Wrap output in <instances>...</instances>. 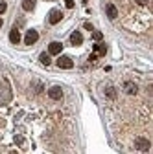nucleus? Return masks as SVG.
Returning a JSON list of instances; mask_svg holds the SVG:
<instances>
[{
  "label": "nucleus",
  "mask_w": 153,
  "mask_h": 154,
  "mask_svg": "<svg viewBox=\"0 0 153 154\" xmlns=\"http://www.w3.org/2000/svg\"><path fill=\"white\" fill-rule=\"evenodd\" d=\"M92 38H94V41H98V42H100L102 38H103V35H102L100 31H94V33H92Z\"/></svg>",
  "instance_id": "2eb2a0df"
},
{
  "label": "nucleus",
  "mask_w": 153,
  "mask_h": 154,
  "mask_svg": "<svg viewBox=\"0 0 153 154\" xmlns=\"http://www.w3.org/2000/svg\"><path fill=\"white\" fill-rule=\"evenodd\" d=\"M124 90L129 94V95H137V92H138V86L133 83V81H125L124 83Z\"/></svg>",
  "instance_id": "0eeeda50"
},
{
  "label": "nucleus",
  "mask_w": 153,
  "mask_h": 154,
  "mask_svg": "<svg viewBox=\"0 0 153 154\" xmlns=\"http://www.w3.org/2000/svg\"><path fill=\"white\" fill-rule=\"evenodd\" d=\"M57 66H59V68H63V70H70V68L74 66V63H72V59H70V57H67V55H61L59 59H57Z\"/></svg>",
  "instance_id": "f03ea898"
},
{
  "label": "nucleus",
  "mask_w": 153,
  "mask_h": 154,
  "mask_svg": "<svg viewBox=\"0 0 153 154\" xmlns=\"http://www.w3.org/2000/svg\"><path fill=\"white\" fill-rule=\"evenodd\" d=\"M0 28H2V18H0Z\"/></svg>",
  "instance_id": "6ab92c4d"
},
{
  "label": "nucleus",
  "mask_w": 153,
  "mask_h": 154,
  "mask_svg": "<svg viewBox=\"0 0 153 154\" xmlns=\"http://www.w3.org/2000/svg\"><path fill=\"white\" fill-rule=\"evenodd\" d=\"M61 18H63V13L59 9H52L50 15H48V22L50 24H57V22H61Z\"/></svg>",
  "instance_id": "20e7f679"
},
{
  "label": "nucleus",
  "mask_w": 153,
  "mask_h": 154,
  "mask_svg": "<svg viewBox=\"0 0 153 154\" xmlns=\"http://www.w3.org/2000/svg\"><path fill=\"white\" fill-rule=\"evenodd\" d=\"M22 8H24V11H33L35 9V0H22Z\"/></svg>",
  "instance_id": "9b49d317"
},
{
  "label": "nucleus",
  "mask_w": 153,
  "mask_h": 154,
  "mask_svg": "<svg viewBox=\"0 0 153 154\" xmlns=\"http://www.w3.org/2000/svg\"><path fill=\"white\" fill-rule=\"evenodd\" d=\"M94 51H96L98 55H105L107 48H105V44H96V46H94Z\"/></svg>",
  "instance_id": "4468645a"
},
{
  "label": "nucleus",
  "mask_w": 153,
  "mask_h": 154,
  "mask_svg": "<svg viewBox=\"0 0 153 154\" xmlns=\"http://www.w3.org/2000/svg\"><path fill=\"white\" fill-rule=\"evenodd\" d=\"M61 51H63V44H61V42L55 41V42H50V44H48V53H50V55H59Z\"/></svg>",
  "instance_id": "39448f33"
},
{
  "label": "nucleus",
  "mask_w": 153,
  "mask_h": 154,
  "mask_svg": "<svg viewBox=\"0 0 153 154\" xmlns=\"http://www.w3.org/2000/svg\"><path fill=\"white\" fill-rule=\"evenodd\" d=\"M65 6H67L68 9H72V8H74V0H65Z\"/></svg>",
  "instance_id": "f3484780"
},
{
  "label": "nucleus",
  "mask_w": 153,
  "mask_h": 154,
  "mask_svg": "<svg viewBox=\"0 0 153 154\" xmlns=\"http://www.w3.org/2000/svg\"><path fill=\"white\" fill-rule=\"evenodd\" d=\"M6 9H8V4L4 0H0V13H6Z\"/></svg>",
  "instance_id": "dca6fc26"
},
{
  "label": "nucleus",
  "mask_w": 153,
  "mask_h": 154,
  "mask_svg": "<svg viewBox=\"0 0 153 154\" xmlns=\"http://www.w3.org/2000/svg\"><path fill=\"white\" fill-rule=\"evenodd\" d=\"M135 147L138 149V150H149V147H151V143H149V140H146V138H138L137 141H135Z\"/></svg>",
  "instance_id": "423d86ee"
},
{
  "label": "nucleus",
  "mask_w": 153,
  "mask_h": 154,
  "mask_svg": "<svg viewBox=\"0 0 153 154\" xmlns=\"http://www.w3.org/2000/svg\"><path fill=\"white\" fill-rule=\"evenodd\" d=\"M135 2H137V4H138V6H146V4H148V2H149V0H135Z\"/></svg>",
  "instance_id": "a211bd4d"
},
{
  "label": "nucleus",
  "mask_w": 153,
  "mask_h": 154,
  "mask_svg": "<svg viewBox=\"0 0 153 154\" xmlns=\"http://www.w3.org/2000/svg\"><path fill=\"white\" fill-rule=\"evenodd\" d=\"M105 13H107V17L111 18V20L118 17V9H116V6H114V4H107L105 6Z\"/></svg>",
  "instance_id": "1a4fd4ad"
},
{
  "label": "nucleus",
  "mask_w": 153,
  "mask_h": 154,
  "mask_svg": "<svg viewBox=\"0 0 153 154\" xmlns=\"http://www.w3.org/2000/svg\"><path fill=\"white\" fill-rule=\"evenodd\" d=\"M105 95H107L109 99H116V90H114L112 86H107L105 88Z\"/></svg>",
  "instance_id": "ddd939ff"
},
{
  "label": "nucleus",
  "mask_w": 153,
  "mask_h": 154,
  "mask_svg": "<svg viewBox=\"0 0 153 154\" xmlns=\"http://www.w3.org/2000/svg\"><path fill=\"white\" fill-rule=\"evenodd\" d=\"M9 41H11L13 44H18V42H21V33H18L17 28H13V29L9 31Z\"/></svg>",
  "instance_id": "9d476101"
},
{
  "label": "nucleus",
  "mask_w": 153,
  "mask_h": 154,
  "mask_svg": "<svg viewBox=\"0 0 153 154\" xmlns=\"http://www.w3.org/2000/svg\"><path fill=\"white\" fill-rule=\"evenodd\" d=\"M39 61H41L44 66H50V63H52V61H50V53H46V51L41 53V55H39Z\"/></svg>",
  "instance_id": "f8f14e48"
},
{
  "label": "nucleus",
  "mask_w": 153,
  "mask_h": 154,
  "mask_svg": "<svg viewBox=\"0 0 153 154\" xmlns=\"http://www.w3.org/2000/svg\"><path fill=\"white\" fill-rule=\"evenodd\" d=\"M48 95H50V99L59 101V99L63 97V90H61V86H52V88L48 90Z\"/></svg>",
  "instance_id": "7ed1b4c3"
},
{
  "label": "nucleus",
  "mask_w": 153,
  "mask_h": 154,
  "mask_svg": "<svg viewBox=\"0 0 153 154\" xmlns=\"http://www.w3.org/2000/svg\"><path fill=\"white\" fill-rule=\"evenodd\" d=\"M81 42H83V35L80 31H74L70 35V44L72 46H81Z\"/></svg>",
  "instance_id": "6e6552de"
},
{
  "label": "nucleus",
  "mask_w": 153,
  "mask_h": 154,
  "mask_svg": "<svg viewBox=\"0 0 153 154\" xmlns=\"http://www.w3.org/2000/svg\"><path fill=\"white\" fill-rule=\"evenodd\" d=\"M37 41H39V33H37L35 29H28V31H26V37H24V44H26V46H31V44H35Z\"/></svg>",
  "instance_id": "f257e3e1"
}]
</instances>
